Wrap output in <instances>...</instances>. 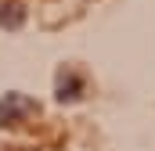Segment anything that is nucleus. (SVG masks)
I'll return each instance as SVG.
<instances>
[{"mask_svg": "<svg viewBox=\"0 0 155 151\" xmlns=\"http://www.w3.org/2000/svg\"><path fill=\"white\" fill-rule=\"evenodd\" d=\"M36 115H40V104L29 101L25 94H7L0 101V126H25Z\"/></svg>", "mask_w": 155, "mask_h": 151, "instance_id": "1", "label": "nucleus"}, {"mask_svg": "<svg viewBox=\"0 0 155 151\" xmlns=\"http://www.w3.org/2000/svg\"><path fill=\"white\" fill-rule=\"evenodd\" d=\"M79 94H83V76L72 72V69H65V72L58 76V101H76Z\"/></svg>", "mask_w": 155, "mask_h": 151, "instance_id": "2", "label": "nucleus"}, {"mask_svg": "<svg viewBox=\"0 0 155 151\" xmlns=\"http://www.w3.org/2000/svg\"><path fill=\"white\" fill-rule=\"evenodd\" d=\"M22 22H25V7L18 0L0 4V29H22Z\"/></svg>", "mask_w": 155, "mask_h": 151, "instance_id": "3", "label": "nucleus"}]
</instances>
